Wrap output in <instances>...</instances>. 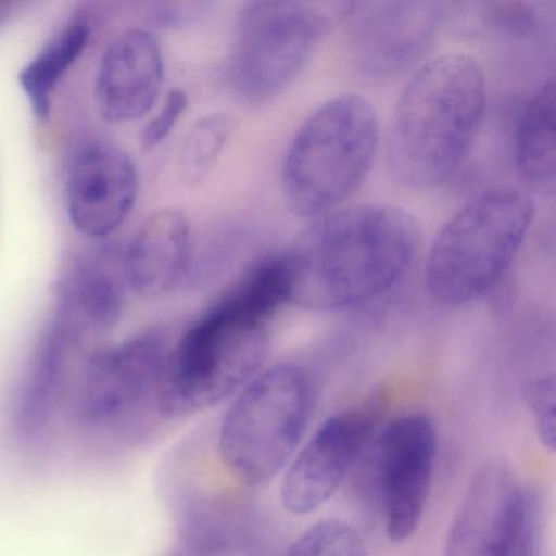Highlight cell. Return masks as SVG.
<instances>
[{"instance_id":"obj_7","label":"cell","mask_w":556,"mask_h":556,"mask_svg":"<svg viewBox=\"0 0 556 556\" xmlns=\"http://www.w3.org/2000/svg\"><path fill=\"white\" fill-rule=\"evenodd\" d=\"M314 408V386L302 367L279 364L250 380L224 416L217 451L242 483L260 486L294 455Z\"/></svg>"},{"instance_id":"obj_2","label":"cell","mask_w":556,"mask_h":556,"mask_svg":"<svg viewBox=\"0 0 556 556\" xmlns=\"http://www.w3.org/2000/svg\"><path fill=\"white\" fill-rule=\"evenodd\" d=\"M289 302L281 253L260 260L170 346L162 412L185 418L219 405L262 372L271 324Z\"/></svg>"},{"instance_id":"obj_11","label":"cell","mask_w":556,"mask_h":556,"mask_svg":"<svg viewBox=\"0 0 556 556\" xmlns=\"http://www.w3.org/2000/svg\"><path fill=\"white\" fill-rule=\"evenodd\" d=\"M139 188L138 167L128 152L105 141L83 146L67 172L71 224L89 239H109L135 211Z\"/></svg>"},{"instance_id":"obj_1","label":"cell","mask_w":556,"mask_h":556,"mask_svg":"<svg viewBox=\"0 0 556 556\" xmlns=\"http://www.w3.org/2000/svg\"><path fill=\"white\" fill-rule=\"evenodd\" d=\"M419 245V220L392 204H359L315 217L279 252L289 302L333 312L383 298L405 278Z\"/></svg>"},{"instance_id":"obj_18","label":"cell","mask_w":556,"mask_h":556,"mask_svg":"<svg viewBox=\"0 0 556 556\" xmlns=\"http://www.w3.org/2000/svg\"><path fill=\"white\" fill-rule=\"evenodd\" d=\"M233 119L227 113H210L194 123L181 146L178 168L188 185L203 184L216 167L230 135Z\"/></svg>"},{"instance_id":"obj_13","label":"cell","mask_w":556,"mask_h":556,"mask_svg":"<svg viewBox=\"0 0 556 556\" xmlns=\"http://www.w3.org/2000/svg\"><path fill=\"white\" fill-rule=\"evenodd\" d=\"M165 84L164 51L154 34L141 28L118 35L103 51L96 77L100 115L128 125L151 115Z\"/></svg>"},{"instance_id":"obj_17","label":"cell","mask_w":556,"mask_h":556,"mask_svg":"<svg viewBox=\"0 0 556 556\" xmlns=\"http://www.w3.org/2000/svg\"><path fill=\"white\" fill-rule=\"evenodd\" d=\"M555 83L546 80L523 103L516 129V165L536 191H552L556 170Z\"/></svg>"},{"instance_id":"obj_19","label":"cell","mask_w":556,"mask_h":556,"mask_svg":"<svg viewBox=\"0 0 556 556\" xmlns=\"http://www.w3.org/2000/svg\"><path fill=\"white\" fill-rule=\"evenodd\" d=\"M74 311L99 330L115 327L123 314V288L100 268L80 273L71 289Z\"/></svg>"},{"instance_id":"obj_25","label":"cell","mask_w":556,"mask_h":556,"mask_svg":"<svg viewBox=\"0 0 556 556\" xmlns=\"http://www.w3.org/2000/svg\"><path fill=\"white\" fill-rule=\"evenodd\" d=\"M210 4L203 2H185V4H164L157 5L154 12V21L157 24L167 25H187L198 21L206 14Z\"/></svg>"},{"instance_id":"obj_6","label":"cell","mask_w":556,"mask_h":556,"mask_svg":"<svg viewBox=\"0 0 556 556\" xmlns=\"http://www.w3.org/2000/svg\"><path fill=\"white\" fill-rule=\"evenodd\" d=\"M526 191L496 187L464 204L434 237L426 262L429 295L445 307L484 298L506 275L532 226Z\"/></svg>"},{"instance_id":"obj_12","label":"cell","mask_w":556,"mask_h":556,"mask_svg":"<svg viewBox=\"0 0 556 556\" xmlns=\"http://www.w3.org/2000/svg\"><path fill=\"white\" fill-rule=\"evenodd\" d=\"M372 422L361 413L331 416L308 439L281 481V503L295 516L315 513L333 497L369 441Z\"/></svg>"},{"instance_id":"obj_9","label":"cell","mask_w":556,"mask_h":556,"mask_svg":"<svg viewBox=\"0 0 556 556\" xmlns=\"http://www.w3.org/2000/svg\"><path fill=\"white\" fill-rule=\"evenodd\" d=\"M348 50L361 77L386 80L418 63L434 45L447 17L435 2L348 4Z\"/></svg>"},{"instance_id":"obj_22","label":"cell","mask_w":556,"mask_h":556,"mask_svg":"<svg viewBox=\"0 0 556 556\" xmlns=\"http://www.w3.org/2000/svg\"><path fill=\"white\" fill-rule=\"evenodd\" d=\"M526 402L535 422L536 435L546 451H555V376L533 379L526 389Z\"/></svg>"},{"instance_id":"obj_8","label":"cell","mask_w":556,"mask_h":556,"mask_svg":"<svg viewBox=\"0 0 556 556\" xmlns=\"http://www.w3.org/2000/svg\"><path fill=\"white\" fill-rule=\"evenodd\" d=\"M330 28L324 9L305 2H249L237 18L227 77L233 93L265 103L305 70Z\"/></svg>"},{"instance_id":"obj_5","label":"cell","mask_w":556,"mask_h":556,"mask_svg":"<svg viewBox=\"0 0 556 556\" xmlns=\"http://www.w3.org/2000/svg\"><path fill=\"white\" fill-rule=\"evenodd\" d=\"M380 146L376 109L343 93L318 106L298 129L282 165V190L299 217L340 210L369 177Z\"/></svg>"},{"instance_id":"obj_26","label":"cell","mask_w":556,"mask_h":556,"mask_svg":"<svg viewBox=\"0 0 556 556\" xmlns=\"http://www.w3.org/2000/svg\"><path fill=\"white\" fill-rule=\"evenodd\" d=\"M25 8H27V4H21V2H0V28L11 24L17 17L18 12H22V9Z\"/></svg>"},{"instance_id":"obj_21","label":"cell","mask_w":556,"mask_h":556,"mask_svg":"<svg viewBox=\"0 0 556 556\" xmlns=\"http://www.w3.org/2000/svg\"><path fill=\"white\" fill-rule=\"evenodd\" d=\"M503 556H548L545 504L535 491L523 490L519 516Z\"/></svg>"},{"instance_id":"obj_15","label":"cell","mask_w":556,"mask_h":556,"mask_svg":"<svg viewBox=\"0 0 556 556\" xmlns=\"http://www.w3.org/2000/svg\"><path fill=\"white\" fill-rule=\"evenodd\" d=\"M193 258V233L181 211L161 210L142 220L123 256V279L141 299L170 294L184 282Z\"/></svg>"},{"instance_id":"obj_10","label":"cell","mask_w":556,"mask_h":556,"mask_svg":"<svg viewBox=\"0 0 556 556\" xmlns=\"http://www.w3.org/2000/svg\"><path fill=\"white\" fill-rule=\"evenodd\" d=\"M438 458L434 422L412 413L390 422L379 444V486L386 532L400 543L421 526Z\"/></svg>"},{"instance_id":"obj_24","label":"cell","mask_w":556,"mask_h":556,"mask_svg":"<svg viewBox=\"0 0 556 556\" xmlns=\"http://www.w3.org/2000/svg\"><path fill=\"white\" fill-rule=\"evenodd\" d=\"M188 109V96L184 89H172L162 100L161 109L149 119L141 132V146L152 151L165 141L174 131Z\"/></svg>"},{"instance_id":"obj_23","label":"cell","mask_w":556,"mask_h":556,"mask_svg":"<svg viewBox=\"0 0 556 556\" xmlns=\"http://www.w3.org/2000/svg\"><path fill=\"white\" fill-rule=\"evenodd\" d=\"M484 21L488 27L513 35L529 37L539 28V14L532 5L523 2H493L484 8Z\"/></svg>"},{"instance_id":"obj_4","label":"cell","mask_w":556,"mask_h":556,"mask_svg":"<svg viewBox=\"0 0 556 556\" xmlns=\"http://www.w3.org/2000/svg\"><path fill=\"white\" fill-rule=\"evenodd\" d=\"M168 353L165 334L151 330L90 356L66 408L77 438L113 451L152 439L167 422L162 392Z\"/></svg>"},{"instance_id":"obj_20","label":"cell","mask_w":556,"mask_h":556,"mask_svg":"<svg viewBox=\"0 0 556 556\" xmlns=\"http://www.w3.org/2000/svg\"><path fill=\"white\" fill-rule=\"evenodd\" d=\"M288 556H367V548L351 523L328 519L305 530L292 543Z\"/></svg>"},{"instance_id":"obj_16","label":"cell","mask_w":556,"mask_h":556,"mask_svg":"<svg viewBox=\"0 0 556 556\" xmlns=\"http://www.w3.org/2000/svg\"><path fill=\"white\" fill-rule=\"evenodd\" d=\"M90 38L92 22L89 15L86 11L76 12L18 73V86L31 113L40 122L50 118L54 92L86 53Z\"/></svg>"},{"instance_id":"obj_14","label":"cell","mask_w":556,"mask_h":556,"mask_svg":"<svg viewBox=\"0 0 556 556\" xmlns=\"http://www.w3.org/2000/svg\"><path fill=\"white\" fill-rule=\"evenodd\" d=\"M523 488L501 462L471 478L445 540L444 556H503L522 504Z\"/></svg>"},{"instance_id":"obj_3","label":"cell","mask_w":556,"mask_h":556,"mask_svg":"<svg viewBox=\"0 0 556 556\" xmlns=\"http://www.w3.org/2000/svg\"><path fill=\"white\" fill-rule=\"evenodd\" d=\"M486 76L475 58L426 61L406 84L390 126L389 157L403 185L432 190L460 170L486 110Z\"/></svg>"}]
</instances>
